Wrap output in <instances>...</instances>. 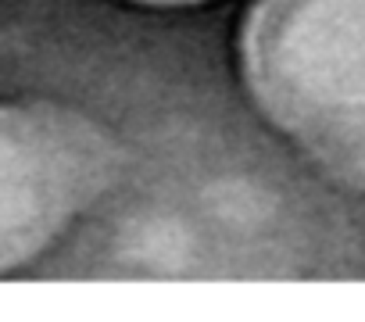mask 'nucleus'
Wrapping results in <instances>:
<instances>
[{"instance_id": "obj_1", "label": "nucleus", "mask_w": 365, "mask_h": 322, "mask_svg": "<svg viewBox=\"0 0 365 322\" xmlns=\"http://www.w3.org/2000/svg\"><path fill=\"white\" fill-rule=\"evenodd\" d=\"M240 68L287 140L365 187V0H258L240 33Z\"/></svg>"}, {"instance_id": "obj_2", "label": "nucleus", "mask_w": 365, "mask_h": 322, "mask_svg": "<svg viewBox=\"0 0 365 322\" xmlns=\"http://www.w3.org/2000/svg\"><path fill=\"white\" fill-rule=\"evenodd\" d=\"M115 143L51 104H0V276L40 258L111 187Z\"/></svg>"}, {"instance_id": "obj_3", "label": "nucleus", "mask_w": 365, "mask_h": 322, "mask_svg": "<svg viewBox=\"0 0 365 322\" xmlns=\"http://www.w3.org/2000/svg\"><path fill=\"white\" fill-rule=\"evenodd\" d=\"M140 4H197V0H140Z\"/></svg>"}]
</instances>
